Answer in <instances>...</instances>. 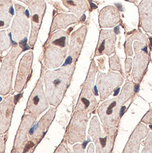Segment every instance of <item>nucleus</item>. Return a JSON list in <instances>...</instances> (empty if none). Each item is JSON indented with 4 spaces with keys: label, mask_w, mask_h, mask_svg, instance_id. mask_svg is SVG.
<instances>
[{
    "label": "nucleus",
    "mask_w": 152,
    "mask_h": 153,
    "mask_svg": "<svg viewBox=\"0 0 152 153\" xmlns=\"http://www.w3.org/2000/svg\"><path fill=\"white\" fill-rule=\"evenodd\" d=\"M134 91L133 82H128L119 95L103 102L98 108V114L104 130L112 136L116 134L122 106L132 97Z\"/></svg>",
    "instance_id": "f257e3e1"
},
{
    "label": "nucleus",
    "mask_w": 152,
    "mask_h": 153,
    "mask_svg": "<svg viewBox=\"0 0 152 153\" xmlns=\"http://www.w3.org/2000/svg\"><path fill=\"white\" fill-rule=\"evenodd\" d=\"M75 63L56 70H49L44 75L45 94L49 103L54 107H58L63 99L71 84Z\"/></svg>",
    "instance_id": "f03ea898"
},
{
    "label": "nucleus",
    "mask_w": 152,
    "mask_h": 153,
    "mask_svg": "<svg viewBox=\"0 0 152 153\" xmlns=\"http://www.w3.org/2000/svg\"><path fill=\"white\" fill-rule=\"evenodd\" d=\"M69 46V33L66 31L60 29L50 34L44 50V62L46 67H59L66 59Z\"/></svg>",
    "instance_id": "7ed1b4c3"
},
{
    "label": "nucleus",
    "mask_w": 152,
    "mask_h": 153,
    "mask_svg": "<svg viewBox=\"0 0 152 153\" xmlns=\"http://www.w3.org/2000/svg\"><path fill=\"white\" fill-rule=\"evenodd\" d=\"M98 71L96 63L91 61L87 73L86 79L83 84L81 93L75 107V111L89 113L94 110L97 105V100L94 95V80Z\"/></svg>",
    "instance_id": "20e7f679"
},
{
    "label": "nucleus",
    "mask_w": 152,
    "mask_h": 153,
    "mask_svg": "<svg viewBox=\"0 0 152 153\" xmlns=\"http://www.w3.org/2000/svg\"><path fill=\"white\" fill-rule=\"evenodd\" d=\"M23 52L22 47L13 45L4 58L0 68V95H7L10 93L12 86L13 71L18 56Z\"/></svg>",
    "instance_id": "39448f33"
},
{
    "label": "nucleus",
    "mask_w": 152,
    "mask_h": 153,
    "mask_svg": "<svg viewBox=\"0 0 152 153\" xmlns=\"http://www.w3.org/2000/svg\"><path fill=\"white\" fill-rule=\"evenodd\" d=\"M88 133L94 143L97 153H109L111 152L114 148L115 136H111L105 131H102L97 116H94L91 119Z\"/></svg>",
    "instance_id": "423d86ee"
},
{
    "label": "nucleus",
    "mask_w": 152,
    "mask_h": 153,
    "mask_svg": "<svg viewBox=\"0 0 152 153\" xmlns=\"http://www.w3.org/2000/svg\"><path fill=\"white\" fill-rule=\"evenodd\" d=\"M23 2L28 6L30 11L32 27L29 39V45L34 47L46 11V3L44 0H25Z\"/></svg>",
    "instance_id": "0eeeda50"
},
{
    "label": "nucleus",
    "mask_w": 152,
    "mask_h": 153,
    "mask_svg": "<svg viewBox=\"0 0 152 153\" xmlns=\"http://www.w3.org/2000/svg\"><path fill=\"white\" fill-rule=\"evenodd\" d=\"M88 122L87 113L75 111L68 127L66 139L69 144L85 142L86 138L85 131Z\"/></svg>",
    "instance_id": "6e6552de"
},
{
    "label": "nucleus",
    "mask_w": 152,
    "mask_h": 153,
    "mask_svg": "<svg viewBox=\"0 0 152 153\" xmlns=\"http://www.w3.org/2000/svg\"><path fill=\"white\" fill-rule=\"evenodd\" d=\"M48 108L49 102L43 90L42 77H40L29 97L26 105V111L28 114L38 118Z\"/></svg>",
    "instance_id": "1a4fd4ad"
},
{
    "label": "nucleus",
    "mask_w": 152,
    "mask_h": 153,
    "mask_svg": "<svg viewBox=\"0 0 152 153\" xmlns=\"http://www.w3.org/2000/svg\"><path fill=\"white\" fill-rule=\"evenodd\" d=\"M123 77L119 73L114 71L105 74L99 72L97 79V87L100 93L101 100L106 99L123 83Z\"/></svg>",
    "instance_id": "9d476101"
},
{
    "label": "nucleus",
    "mask_w": 152,
    "mask_h": 153,
    "mask_svg": "<svg viewBox=\"0 0 152 153\" xmlns=\"http://www.w3.org/2000/svg\"><path fill=\"white\" fill-rule=\"evenodd\" d=\"M15 16L11 25V35L15 42H20L28 36L30 24L25 14V9L19 4H15Z\"/></svg>",
    "instance_id": "9b49d317"
},
{
    "label": "nucleus",
    "mask_w": 152,
    "mask_h": 153,
    "mask_svg": "<svg viewBox=\"0 0 152 153\" xmlns=\"http://www.w3.org/2000/svg\"><path fill=\"white\" fill-rule=\"evenodd\" d=\"M33 56L34 54L32 51H29L23 56L19 63L14 86V90L18 93L22 92L28 83L32 71Z\"/></svg>",
    "instance_id": "f8f14e48"
},
{
    "label": "nucleus",
    "mask_w": 152,
    "mask_h": 153,
    "mask_svg": "<svg viewBox=\"0 0 152 153\" xmlns=\"http://www.w3.org/2000/svg\"><path fill=\"white\" fill-rule=\"evenodd\" d=\"M36 119V117L31 115L30 114H24L23 116L20 126L17 131L16 136H15L12 152H23V149L28 144V134L30 132V128L35 122Z\"/></svg>",
    "instance_id": "ddd939ff"
},
{
    "label": "nucleus",
    "mask_w": 152,
    "mask_h": 153,
    "mask_svg": "<svg viewBox=\"0 0 152 153\" xmlns=\"http://www.w3.org/2000/svg\"><path fill=\"white\" fill-rule=\"evenodd\" d=\"M56 115V109L51 108L40 119L29 132V138L32 144H38L43 138L45 133L52 124Z\"/></svg>",
    "instance_id": "4468645a"
},
{
    "label": "nucleus",
    "mask_w": 152,
    "mask_h": 153,
    "mask_svg": "<svg viewBox=\"0 0 152 153\" xmlns=\"http://www.w3.org/2000/svg\"><path fill=\"white\" fill-rule=\"evenodd\" d=\"M116 34L113 30H101L99 33L95 56H111L116 51Z\"/></svg>",
    "instance_id": "2eb2a0df"
},
{
    "label": "nucleus",
    "mask_w": 152,
    "mask_h": 153,
    "mask_svg": "<svg viewBox=\"0 0 152 153\" xmlns=\"http://www.w3.org/2000/svg\"><path fill=\"white\" fill-rule=\"evenodd\" d=\"M15 104L12 95L5 97L0 104V135L4 134L10 128Z\"/></svg>",
    "instance_id": "dca6fc26"
},
{
    "label": "nucleus",
    "mask_w": 152,
    "mask_h": 153,
    "mask_svg": "<svg viewBox=\"0 0 152 153\" xmlns=\"http://www.w3.org/2000/svg\"><path fill=\"white\" fill-rule=\"evenodd\" d=\"M87 33V28L85 25H82L80 28L72 33L71 42L69 47V55L74 63L77 62L80 55L84 43L86 39Z\"/></svg>",
    "instance_id": "f3484780"
},
{
    "label": "nucleus",
    "mask_w": 152,
    "mask_h": 153,
    "mask_svg": "<svg viewBox=\"0 0 152 153\" xmlns=\"http://www.w3.org/2000/svg\"><path fill=\"white\" fill-rule=\"evenodd\" d=\"M149 133V129L143 123H139L130 136L125 148L124 153H137L139 152L141 140Z\"/></svg>",
    "instance_id": "a211bd4d"
},
{
    "label": "nucleus",
    "mask_w": 152,
    "mask_h": 153,
    "mask_svg": "<svg viewBox=\"0 0 152 153\" xmlns=\"http://www.w3.org/2000/svg\"><path fill=\"white\" fill-rule=\"evenodd\" d=\"M120 20V11L114 6H107L99 13V22L101 28L115 27Z\"/></svg>",
    "instance_id": "6ab92c4d"
},
{
    "label": "nucleus",
    "mask_w": 152,
    "mask_h": 153,
    "mask_svg": "<svg viewBox=\"0 0 152 153\" xmlns=\"http://www.w3.org/2000/svg\"><path fill=\"white\" fill-rule=\"evenodd\" d=\"M149 62V54L145 52H139L136 54L133 60L132 78L136 84H139L145 76Z\"/></svg>",
    "instance_id": "aec40b11"
},
{
    "label": "nucleus",
    "mask_w": 152,
    "mask_h": 153,
    "mask_svg": "<svg viewBox=\"0 0 152 153\" xmlns=\"http://www.w3.org/2000/svg\"><path fill=\"white\" fill-rule=\"evenodd\" d=\"M138 10L142 28L152 35V0H142Z\"/></svg>",
    "instance_id": "412c9836"
},
{
    "label": "nucleus",
    "mask_w": 152,
    "mask_h": 153,
    "mask_svg": "<svg viewBox=\"0 0 152 153\" xmlns=\"http://www.w3.org/2000/svg\"><path fill=\"white\" fill-rule=\"evenodd\" d=\"M148 40L145 34L140 31H137L131 36L129 37L125 42L124 48L127 56H131L133 54L132 45L134 46V52H138L139 50H143L147 47Z\"/></svg>",
    "instance_id": "4be33fe9"
},
{
    "label": "nucleus",
    "mask_w": 152,
    "mask_h": 153,
    "mask_svg": "<svg viewBox=\"0 0 152 153\" xmlns=\"http://www.w3.org/2000/svg\"><path fill=\"white\" fill-rule=\"evenodd\" d=\"M80 19L73 14L70 13H59L54 16L52 21L49 34H52L56 30L66 28L71 24L79 23Z\"/></svg>",
    "instance_id": "5701e85b"
},
{
    "label": "nucleus",
    "mask_w": 152,
    "mask_h": 153,
    "mask_svg": "<svg viewBox=\"0 0 152 153\" xmlns=\"http://www.w3.org/2000/svg\"><path fill=\"white\" fill-rule=\"evenodd\" d=\"M13 14L12 0H0V29L9 27Z\"/></svg>",
    "instance_id": "b1692460"
},
{
    "label": "nucleus",
    "mask_w": 152,
    "mask_h": 153,
    "mask_svg": "<svg viewBox=\"0 0 152 153\" xmlns=\"http://www.w3.org/2000/svg\"><path fill=\"white\" fill-rule=\"evenodd\" d=\"M63 5L79 19L89 9L87 0H62Z\"/></svg>",
    "instance_id": "393cba45"
},
{
    "label": "nucleus",
    "mask_w": 152,
    "mask_h": 153,
    "mask_svg": "<svg viewBox=\"0 0 152 153\" xmlns=\"http://www.w3.org/2000/svg\"><path fill=\"white\" fill-rule=\"evenodd\" d=\"M11 41L6 30H0V55L10 48Z\"/></svg>",
    "instance_id": "a878e982"
},
{
    "label": "nucleus",
    "mask_w": 152,
    "mask_h": 153,
    "mask_svg": "<svg viewBox=\"0 0 152 153\" xmlns=\"http://www.w3.org/2000/svg\"><path fill=\"white\" fill-rule=\"evenodd\" d=\"M109 63H110L111 69L114 71H121L119 57H118L116 54L110 58Z\"/></svg>",
    "instance_id": "bb28decb"
},
{
    "label": "nucleus",
    "mask_w": 152,
    "mask_h": 153,
    "mask_svg": "<svg viewBox=\"0 0 152 153\" xmlns=\"http://www.w3.org/2000/svg\"><path fill=\"white\" fill-rule=\"evenodd\" d=\"M142 152H152V132L149 133L148 135L147 140H146L145 147L142 150Z\"/></svg>",
    "instance_id": "cd10ccee"
},
{
    "label": "nucleus",
    "mask_w": 152,
    "mask_h": 153,
    "mask_svg": "<svg viewBox=\"0 0 152 153\" xmlns=\"http://www.w3.org/2000/svg\"><path fill=\"white\" fill-rule=\"evenodd\" d=\"M142 122L145 123H149V124H152V110L149 111L147 114L142 119Z\"/></svg>",
    "instance_id": "c85d7f7f"
},
{
    "label": "nucleus",
    "mask_w": 152,
    "mask_h": 153,
    "mask_svg": "<svg viewBox=\"0 0 152 153\" xmlns=\"http://www.w3.org/2000/svg\"><path fill=\"white\" fill-rule=\"evenodd\" d=\"M132 59L130 58H127L125 61V71L126 73H129L132 68Z\"/></svg>",
    "instance_id": "c756f323"
},
{
    "label": "nucleus",
    "mask_w": 152,
    "mask_h": 153,
    "mask_svg": "<svg viewBox=\"0 0 152 153\" xmlns=\"http://www.w3.org/2000/svg\"><path fill=\"white\" fill-rule=\"evenodd\" d=\"M5 152V141L4 140L3 137L0 136V153Z\"/></svg>",
    "instance_id": "7c9ffc66"
},
{
    "label": "nucleus",
    "mask_w": 152,
    "mask_h": 153,
    "mask_svg": "<svg viewBox=\"0 0 152 153\" xmlns=\"http://www.w3.org/2000/svg\"><path fill=\"white\" fill-rule=\"evenodd\" d=\"M61 148H62L61 149V148H59V147H58V148L57 149V150H56V152H67V150H66V149H64V150H63V148H65L63 145L62 144V145H61Z\"/></svg>",
    "instance_id": "2f4dec72"
},
{
    "label": "nucleus",
    "mask_w": 152,
    "mask_h": 153,
    "mask_svg": "<svg viewBox=\"0 0 152 153\" xmlns=\"http://www.w3.org/2000/svg\"><path fill=\"white\" fill-rule=\"evenodd\" d=\"M94 149H93V145L90 144L89 145V147L88 148V150H87V152H94Z\"/></svg>",
    "instance_id": "473e14b6"
},
{
    "label": "nucleus",
    "mask_w": 152,
    "mask_h": 153,
    "mask_svg": "<svg viewBox=\"0 0 152 153\" xmlns=\"http://www.w3.org/2000/svg\"><path fill=\"white\" fill-rule=\"evenodd\" d=\"M128 1H130V2H132V3H135V2H137L138 0H128Z\"/></svg>",
    "instance_id": "72a5a7b5"
}]
</instances>
